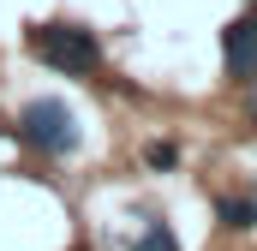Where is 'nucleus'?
Instances as JSON below:
<instances>
[{"label": "nucleus", "mask_w": 257, "mask_h": 251, "mask_svg": "<svg viewBox=\"0 0 257 251\" xmlns=\"http://www.w3.org/2000/svg\"><path fill=\"white\" fill-rule=\"evenodd\" d=\"M221 221H227V227H251V221H257V203H245V197H221Z\"/></svg>", "instance_id": "20e7f679"}, {"label": "nucleus", "mask_w": 257, "mask_h": 251, "mask_svg": "<svg viewBox=\"0 0 257 251\" xmlns=\"http://www.w3.org/2000/svg\"><path fill=\"white\" fill-rule=\"evenodd\" d=\"M36 54L54 66V72H66V78H84V72H96V60H102L96 36L78 30V24H48V30H36Z\"/></svg>", "instance_id": "f03ea898"}, {"label": "nucleus", "mask_w": 257, "mask_h": 251, "mask_svg": "<svg viewBox=\"0 0 257 251\" xmlns=\"http://www.w3.org/2000/svg\"><path fill=\"white\" fill-rule=\"evenodd\" d=\"M18 138H24L30 150H42V156H72V150H78V120H72L66 102L36 96V102L18 114Z\"/></svg>", "instance_id": "f257e3e1"}, {"label": "nucleus", "mask_w": 257, "mask_h": 251, "mask_svg": "<svg viewBox=\"0 0 257 251\" xmlns=\"http://www.w3.org/2000/svg\"><path fill=\"white\" fill-rule=\"evenodd\" d=\"M150 168H174V144H150Z\"/></svg>", "instance_id": "423d86ee"}, {"label": "nucleus", "mask_w": 257, "mask_h": 251, "mask_svg": "<svg viewBox=\"0 0 257 251\" xmlns=\"http://www.w3.org/2000/svg\"><path fill=\"white\" fill-rule=\"evenodd\" d=\"M132 251H180V239H174L162 221H150V227H144V239H138Z\"/></svg>", "instance_id": "39448f33"}, {"label": "nucleus", "mask_w": 257, "mask_h": 251, "mask_svg": "<svg viewBox=\"0 0 257 251\" xmlns=\"http://www.w3.org/2000/svg\"><path fill=\"white\" fill-rule=\"evenodd\" d=\"M251 120H257V96H251Z\"/></svg>", "instance_id": "0eeeda50"}, {"label": "nucleus", "mask_w": 257, "mask_h": 251, "mask_svg": "<svg viewBox=\"0 0 257 251\" xmlns=\"http://www.w3.org/2000/svg\"><path fill=\"white\" fill-rule=\"evenodd\" d=\"M227 72L233 78H257V18L227 24Z\"/></svg>", "instance_id": "7ed1b4c3"}]
</instances>
